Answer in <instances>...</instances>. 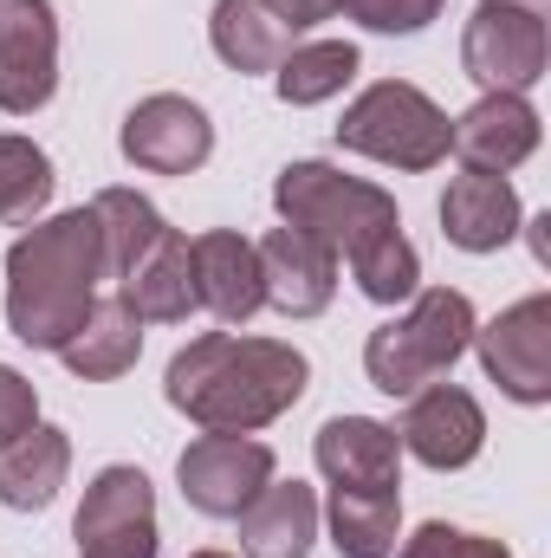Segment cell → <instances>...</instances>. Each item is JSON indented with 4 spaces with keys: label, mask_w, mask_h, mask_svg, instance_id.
I'll return each instance as SVG.
<instances>
[{
    "label": "cell",
    "mask_w": 551,
    "mask_h": 558,
    "mask_svg": "<svg viewBox=\"0 0 551 558\" xmlns=\"http://www.w3.org/2000/svg\"><path fill=\"white\" fill-rule=\"evenodd\" d=\"M551 39H546V13H526V7H493L480 0V13L467 20L461 33V72L480 85V92H532L546 78Z\"/></svg>",
    "instance_id": "8992f818"
},
{
    "label": "cell",
    "mask_w": 551,
    "mask_h": 558,
    "mask_svg": "<svg viewBox=\"0 0 551 558\" xmlns=\"http://www.w3.org/2000/svg\"><path fill=\"white\" fill-rule=\"evenodd\" d=\"M59 357H65V371H72L78 384H111V377H124L143 357V318L111 292V299H98V305L85 312V325L59 344Z\"/></svg>",
    "instance_id": "ffe728a7"
},
{
    "label": "cell",
    "mask_w": 551,
    "mask_h": 558,
    "mask_svg": "<svg viewBox=\"0 0 551 558\" xmlns=\"http://www.w3.org/2000/svg\"><path fill=\"white\" fill-rule=\"evenodd\" d=\"M403 526V494H344L331 487V546L344 558H390Z\"/></svg>",
    "instance_id": "cb8c5ba5"
},
{
    "label": "cell",
    "mask_w": 551,
    "mask_h": 558,
    "mask_svg": "<svg viewBox=\"0 0 551 558\" xmlns=\"http://www.w3.org/2000/svg\"><path fill=\"white\" fill-rule=\"evenodd\" d=\"M364 33H421L448 0H338Z\"/></svg>",
    "instance_id": "83f0119b"
},
{
    "label": "cell",
    "mask_w": 551,
    "mask_h": 558,
    "mask_svg": "<svg viewBox=\"0 0 551 558\" xmlns=\"http://www.w3.org/2000/svg\"><path fill=\"white\" fill-rule=\"evenodd\" d=\"M195 254V305L215 312L221 325H247L260 305H267V286H260V247L234 228H215V234H195L188 241Z\"/></svg>",
    "instance_id": "5bb4252c"
},
{
    "label": "cell",
    "mask_w": 551,
    "mask_h": 558,
    "mask_svg": "<svg viewBox=\"0 0 551 558\" xmlns=\"http://www.w3.org/2000/svg\"><path fill=\"white\" fill-rule=\"evenodd\" d=\"M305 384H311V364H305L298 344L241 338V331H201L162 371L169 410H182L208 435H254V428H267L305 397Z\"/></svg>",
    "instance_id": "6da1fadb"
},
{
    "label": "cell",
    "mask_w": 551,
    "mask_h": 558,
    "mask_svg": "<svg viewBox=\"0 0 551 558\" xmlns=\"http://www.w3.org/2000/svg\"><path fill=\"white\" fill-rule=\"evenodd\" d=\"M448 131H454V118L421 92L409 78H383V85H370L344 118H338V143L344 149H357V156H370V162H390V169H434L441 156H448Z\"/></svg>",
    "instance_id": "5b68a950"
},
{
    "label": "cell",
    "mask_w": 551,
    "mask_h": 558,
    "mask_svg": "<svg viewBox=\"0 0 551 558\" xmlns=\"http://www.w3.org/2000/svg\"><path fill=\"white\" fill-rule=\"evenodd\" d=\"M208 39H215V52H221L234 72H273L279 59L298 46V33L279 20L267 0H215Z\"/></svg>",
    "instance_id": "7402d4cb"
},
{
    "label": "cell",
    "mask_w": 551,
    "mask_h": 558,
    "mask_svg": "<svg viewBox=\"0 0 551 558\" xmlns=\"http://www.w3.org/2000/svg\"><path fill=\"white\" fill-rule=\"evenodd\" d=\"M260 286H267V305L273 312H285V318H318L338 299V254L318 247L298 228H273L260 241Z\"/></svg>",
    "instance_id": "9a60e30c"
},
{
    "label": "cell",
    "mask_w": 551,
    "mask_h": 558,
    "mask_svg": "<svg viewBox=\"0 0 551 558\" xmlns=\"http://www.w3.org/2000/svg\"><path fill=\"white\" fill-rule=\"evenodd\" d=\"M59 175H52V156L26 137H0V221L7 228H33L52 202Z\"/></svg>",
    "instance_id": "d4e9b609"
},
{
    "label": "cell",
    "mask_w": 551,
    "mask_h": 558,
    "mask_svg": "<svg viewBox=\"0 0 551 558\" xmlns=\"http://www.w3.org/2000/svg\"><path fill=\"white\" fill-rule=\"evenodd\" d=\"M78 558H156V487L143 468H105L72 520Z\"/></svg>",
    "instance_id": "9c48e42d"
},
{
    "label": "cell",
    "mask_w": 551,
    "mask_h": 558,
    "mask_svg": "<svg viewBox=\"0 0 551 558\" xmlns=\"http://www.w3.org/2000/svg\"><path fill=\"white\" fill-rule=\"evenodd\" d=\"M91 215H98V228H105V279H124V267L169 228V221L156 215V202H143L137 189H98Z\"/></svg>",
    "instance_id": "484cf974"
},
{
    "label": "cell",
    "mask_w": 551,
    "mask_h": 558,
    "mask_svg": "<svg viewBox=\"0 0 551 558\" xmlns=\"http://www.w3.org/2000/svg\"><path fill=\"white\" fill-rule=\"evenodd\" d=\"M267 7H273L292 33H311L318 20H331V13H338V0H267Z\"/></svg>",
    "instance_id": "f546056e"
},
{
    "label": "cell",
    "mask_w": 551,
    "mask_h": 558,
    "mask_svg": "<svg viewBox=\"0 0 551 558\" xmlns=\"http://www.w3.org/2000/svg\"><path fill=\"white\" fill-rule=\"evenodd\" d=\"M33 422H39V390H33L13 364H0V441L26 435Z\"/></svg>",
    "instance_id": "f1b7e54d"
},
{
    "label": "cell",
    "mask_w": 551,
    "mask_h": 558,
    "mask_svg": "<svg viewBox=\"0 0 551 558\" xmlns=\"http://www.w3.org/2000/svg\"><path fill=\"white\" fill-rule=\"evenodd\" d=\"M59 92V20L52 0H0V111L33 118Z\"/></svg>",
    "instance_id": "30bf717a"
},
{
    "label": "cell",
    "mask_w": 551,
    "mask_h": 558,
    "mask_svg": "<svg viewBox=\"0 0 551 558\" xmlns=\"http://www.w3.org/2000/svg\"><path fill=\"white\" fill-rule=\"evenodd\" d=\"M318 474L344 494H403V441L390 422L370 416H331L311 441Z\"/></svg>",
    "instance_id": "4fadbf2b"
},
{
    "label": "cell",
    "mask_w": 551,
    "mask_h": 558,
    "mask_svg": "<svg viewBox=\"0 0 551 558\" xmlns=\"http://www.w3.org/2000/svg\"><path fill=\"white\" fill-rule=\"evenodd\" d=\"M351 78H357V46H351V39L292 46V52L273 65V92L285 98V105H325V98H338Z\"/></svg>",
    "instance_id": "603a6c76"
},
{
    "label": "cell",
    "mask_w": 551,
    "mask_h": 558,
    "mask_svg": "<svg viewBox=\"0 0 551 558\" xmlns=\"http://www.w3.org/2000/svg\"><path fill=\"white\" fill-rule=\"evenodd\" d=\"M493 7H526V13H546V0H493Z\"/></svg>",
    "instance_id": "4dcf8cb0"
},
{
    "label": "cell",
    "mask_w": 551,
    "mask_h": 558,
    "mask_svg": "<svg viewBox=\"0 0 551 558\" xmlns=\"http://www.w3.org/2000/svg\"><path fill=\"white\" fill-rule=\"evenodd\" d=\"M188 558H228V553H188Z\"/></svg>",
    "instance_id": "1f68e13d"
},
{
    "label": "cell",
    "mask_w": 551,
    "mask_h": 558,
    "mask_svg": "<svg viewBox=\"0 0 551 558\" xmlns=\"http://www.w3.org/2000/svg\"><path fill=\"white\" fill-rule=\"evenodd\" d=\"M118 143H124V156L137 169H149V175H188V169H201L215 156V124H208V111L195 98L156 92V98L131 105Z\"/></svg>",
    "instance_id": "8fae6325"
},
{
    "label": "cell",
    "mask_w": 551,
    "mask_h": 558,
    "mask_svg": "<svg viewBox=\"0 0 551 558\" xmlns=\"http://www.w3.org/2000/svg\"><path fill=\"white\" fill-rule=\"evenodd\" d=\"M105 286V228L91 208L33 221L7 247V331L33 351H59Z\"/></svg>",
    "instance_id": "7a4b0ae2"
},
{
    "label": "cell",
    "mask_w": 551,
    "mask_h": 558,
    "mask_svg": "<svg viewBox=\"0 0 551 558\" xmlns=\"http://www.w3.org/2000/svg\"><path fill=\"white\" fill-rule=\"evenodd\" d=\"M474 325L480 318H474V299L467 292L428 286V292H415V305L403 318H390V325H377L364 338V371H370V384L383 397H415L421 384L448 377L467 357Z\"/></svg>",
    "instance_id": "277c9868"
},
{
    "label": "cell",
    "mask_w": 551,
    "mask_h": 558,
    "mask_svg": "<svg viewBox=\"0 0 551 558\" xmlns=\"http://www.w3.org/2000/svg\"><path fill=\"white\" fill-rule=\"evenodd\" d=\"M441 234L461 247V254H493L519 234V195L506 175H487V169H461L441 195Z\"/></svg>",
    "instance_id": "ac0fdd59"
},
{
    "label": "cell",
    "mask_w": 551,
    "mask_h": 558,
    "mask_svg": "<svg viewBox=\"0 0 551 558\" xmlns=\"http://www.w3.org/2000/svg\"><path fill=\"white\" fill-rule=\"evenodd\" d=\"M396 441L421 468L454 474V468H467L487 448V416H480V403L461 384H421L409 397V410H403V422H396Z\"/></svg>",
    "instance_id": "7c38bea8"
},
{
    "label": "cell",
    "mask_w": 551,
    "mask_h": 558,
    "mask_svg": "<svg viewBox=\"0 0 551 558\" xmlns=\"http://www.w3.org/2000/svg\"><path fill=\"white\" fill-rule=\"evenodd\" d=\"M448 149H454L467 169L506 175V169H519V162L539 149V111H532L519 92H487L474 111H461V118H454Z\"/></svg>",
    "instance_id": "2e32d148"
},
{
    "label": "cell",
    "mask_w": 551,
    "mask_h": 558,
    "mask_svg": "<svg viewBox=\"0 0 551 558\" xmlns=\"http://www.w3.org/2000/svg\"><path fill=\"white\" fill-rule=\"evenodd\" d=\"M273 208L285 228L311 234L338 260H364L370 247H383V241L403 234L396 195L377 189V182H364V175H344L331 162H285L273 182Z\"/></svg>",
    "instance_id": "3957f363"
},
{
    "label": "cell",
    "mask_w": 551,
    "mask_h": 558,
    "mask_svg": "<svg viewBox=\"0 0 551 558\" xmlns=\"http://www.w3.org/2000/svg\"><path fill=\"white\" fill-rule=\"evenodd\" d=\"M480 371L526 410L551 403V292H532L519 305H506L493 325H474Z\"/></svg>",
    "instance_id": "52a82bcc"
},
{
    "label": "cell",
    "mask_w": 551,
    "mask_h": 558,
    "mask_svg": "<svg viewBox=\"0 0 551 558\" xmlns=\"http://www.w3.org/2000/svg\"><path fill=\"white\" fill-rule=\"evenodd\" d=\"M318 539V494L305 481H267L260 500L241 513V553L247 558H305Z\"/></svg>",
    "instance_id": "44dd1931"
},
{
    "label": "cell",
    "mask_w": 551,
    "mask_h": 558,
    "mask_svg": "<svg viewBox=\"0 0 551 558\" xmlns=\"http://www.w3.org/2000/svg\"><path fill=\"white\" fill-rule=\"evenodd\" d=\"M118 299L137 312L143 325H182L195 312V254H188V234L162 228L137 260L124 267Z\"/></svg>",
    "instance_id": "e0dca14e"
},
{
    "label": "cell",
    "mask_w": 551,
    "mask_h": 558,
    "mask_svg": "<svg viewBox=\"0 0 551 558\" xmlns=\"http://www.w3.org/2000/svg\"><path fill=\"white\" fill-rule=\"evenodd\" d=\"M72 474V435L33 422L26 435L0 441V507L13 513H46Z\"/></svg>",
    "instance_id": "d6986e66"
},
{
    "label": "cell",
    "mask_w": 551,
    "mask_h": 558,
    "mask_svg": "<svg viewBox=\"0 0 551 558\" xmlns=\"http://www.w3.org/2000/svg\"><path fill=\"white\" fill-rule=\"evenodd\" d=\"M175 481H182V500L208 520H241L260 487L273 481V448L254 441V435H201L182 448L175 461Z\"/></svg>",
    "instance_id": "ba28073f"
},
{
    "label": "cell",
    "mask_w": 551,
    "mask_h": 558,
    "mask_svg": "<svg viewBox=\"0 0 551 558\" xmlns=\"http://www.w3.org/2000/svg\"><path fill=\"white\" fill-rule=\"evenodd\" d=\"M390 558H513L500 539H480V533H461V526H441L428 520L421 533H409Z\"/></svg>",
    "instance_id": "4316f807"
}]
</instances>
